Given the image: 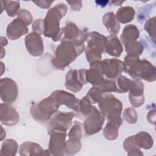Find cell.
I'll use <instances>...</instances> for the list:
<instances>
[{
	"label": "cell",
	"instance_id": "38",
	"mask_svg": "<svg viewBox=\"0 0 156 156\" xmlns=\"http://www.w3.org/2000/svg\"><path fill=\"white\" fill-rule=\"evenodd\" d=\"M17 18L22 20L27 26L30 24L33 20L30 12L26 9H21L17 14Z\"/></svg>",
	"mask_w": 156,
	"mask_h": 156
},
{
	"label": "cell",
	"instance_id": "19",
	"mask_svg": "<svg viewBox=\"0 0 156 156\" xmlns=\"http://www.w3.org/2000/svg\"><path fill=\"white\" fill-rule=\"evenodd\" d=\"M19 154L21 156L27 155H51L48 149H43L41 146L36 143L26 141L20 146Z\"/></svg>",
	"mask_w": 156,
	"mask_h": 156
},
{
	"label": "cell",
	"instance_id": "11",
	"mask_svg": "<svg viewBox=\"0 0 156 156\" xmlns=\"http://www.w3.org/2000/svg\"><path fill=\"white\" fill-rule=\"evenodd\" d=\"M18 94V87L16 82L9 78H2L0 80V95L4 103L12 104Z\"/></svg>",
	"mask_w": 156,
	"mask_h": 156
},
{
	"label": "cell",
	"instance_id": "5",
	"mask_svg": "<svg viewBox=\"0 0 156 156\" xmlns=\"http://www.w3.org/2000/svg\"><path fill=\"white\" fill-rule=\"evenodd\" d=\"M60 105L51 96L42 99L38 103L33 104L30 108V115L36 121L47 122L55 113Z\"/></svg>",
	"mask_w": 156,
	"mask_h": 156
},
{
	"label": "cell",
	"instance_id": "8",
	"mask_svg": "<svg viewBox=\"0 0 156 156\" xmlns=\"http://www.w3.org/2000/svg\"><path fill=\"white\" fill-rule=\"evenodd\" d=\"M48 134L50 135L48 150L52 155L60 156L64 155L66 144V131L60 129H53Z\"/></svg>",
	"mask_w": 156,
	"mask_h": 156
},
{
	"label": "cell",
	"instance_id": "31",
	"mask_svg": "<svg viewBox=\"0 0 156 156\" xmlns=\"http://www.w3.org/2000/svg\"><path fill=\"white\" fill-rule=\"evenodd\" d=\"M124 46L127 55H130L140 57L142 54L144 50L143 45L138 41L128 43Z\"/></svg>",
	"mask_w": 156,
	"mask_h": 156
},
{
	"label": "cell",
	"instance_id": "9",
	"mask_svg": "<svg viewBox=\"0 0 156 156\" xmlns=\"http://www.w3.org/2000/svg\"><path fill=\"white\" fill-rule=\"evenodd\" d=\"M75 116L73 112L57 111L47 121L48 133L53 129H60L67 131L71 126L72 120Z\"/></svg>",
	"mask_w": 156,
	"mask_h": 156
},
{
	"label": "cell",
	"instance_id": "36",
	"mask_svg": "<svg viewBox=\"0 0 156 156\" xmlns=\"http://www.w3.org/2000/svg\"><path fill=\"white\" fill-rule=\"evenodd\" d=\"M82 136V125L80 122L75 121L73 126L68 132L69 138H77L81 139Z\"/></svg>",
	"mask_w": 156,
	"mask_h": 156
},
{
	"label": "cell",
	"instance_id": "35",
	"mask_svg": "<svg viewBox=\"0 0 156 156\" xmlns=\"http://www.w3.org/2000/svg\"><path fill=\"white\" fill-rule=\"evenodd\" d=\"M132 80L127 78L126 77L120 75L117 79V86L119 90L120 93H125L127 92L132 84Z\"/></svg>",
	"mask_w": 156,
	"mask_h": 156
},
{
	"label": "cell",
	"instance_id": "30",
	"mask_svg": "<svg viewBox=\"0 0 156 156\" xmlns=\"http://www.w3.org/2000/svg\"><path fill=\"white\" fill-rule=\"evenodd\" d=\"M81 146L82 144L80 139L69 138L67 141H66L64 155H74L80 150Z\"/></svg>",
	"mask_w": 156,
	"mask_h": 156
},
{
	"label": "cell",
	"instance_id": "37",
	"mask_svg": "<svg viewBox=\"0 0 156 156\" xmlns=\"http://www.w3.org/2000/svg\"><path fill=\"white\" fill-rule=\"evenodd\" d=\"M122 117L126 121L130 124L136 123L138 119L137 113L132 107L126 108L122 113Z\"/></svg>",
	"mask_w": 156,
	"mask_h": 156
},
{
	"label": "cell",
	"instance_id": "18",
	"mask_svg": "<svg viewBox=\"0 0 156 156\" xmlns=\"http://www.w3.org/2000/svg\"><path fill=\"white\" fill-rule=\"evenodd\" d=\"M100 61L90 63V68L86 69L85 80L87 83H90L93 87L100 85L104 80V74L100 69Z\"/></svg>",
	"mask_w": 156,
	"mask_h": 156
},
{
	"label": "cell",
	"instance_id": "7",
	"mask_svg": "<svg viewBox=\"0 0 156 156\" xmlns=\"http://www.w3.org/2000/svg\"><path fill=\"white\" fill-rule=\"evenodd\" d=\"M99 110L107 119L113 116H121L122 104L114 95L104 94L102 100L98 103Z\"/></svg>",
	"mask_w": 156,
	"mask_h": 156
},
{
	"label": "cell",
	"instance_id": "41",
	"mask_svg": "<svg viewBox=\"0 0 156 156\" xmlns=\"http://www.w3.org/2000/svg\"><path fill=\"white\" fill-rule=\"evenodd\" d=\"M33 2L35 3L37 6L42 8V9H48L49 8L51 4L52 3V1H33Z\"/></svg>",
	"mask_w": 156,
	"mask_h": 156
},
{
	"label": "cell",
	"instance_id": "45",
	"mask_svg": "<svg viewBox=\"0 0 156 156\" xmlns=\"http://www.w3.org/2000/svg\"><path fill=\"white\" fill-rule=\"evenodd\" d=\"M95 2L98 5H100L101 7H105L106 5V4L108 2V1H96Z\"/></svg>",
	"mask_w": 156,
	"mask_h": 156
},
{
	"label": "cell",
	"instance_id": "14",
	"mask_svg": "<svg viewBox=\"0 0 156 156\" xmlns=\"http://www.w3.org/2000/svg\"><path fill=\"white\" fill-rule=\"evenodd\" d=\"M24 43L27 51L31 55L38 57L43 54V41L40 34L34 32L28 34L25 37Z\"/></svg>",
	"mask_w": 156,
	"mask_h": 156
},
{
	"label": "cell",
	"instance_id": "24",
	"mask_svg": "<svg viewBox=\"0 0 156 156\" xmlns=\"http://www.w3.org/2000/svg\"><path fill=\"white\" fill-rule=\"evenodd\" d=\"M140 36V32L138 27L133 24H128L124 27L121 35V43L126 44L136 41Z\"/></svg>",
	"mask_w": 156,
	"mask_h": 156
},
{
	"label": "cell",
	"instance_id": "22",
	"mask_svg": "<svg viewBox=\"0 0 156 156\" xmlns=\"http://www.w3.org/2000/svg\"><path fill=\"white\" fill-rule=\"evenodd\" d=\"M123 51L122 44L116 36L109 35L106 37L105 52L110 55L119 57Z\"/></svg>",
	"mask_w": 156,
	"mask_h": 156
},
{
	"label": "cell",
	"instance_id": "16",
	"mask_svg": "<svg viewBox=\"0 0 156 156\" xmlns=\"http://www.w3.org/2000/svg\"><path fill=\"white\" fill-rule=\"evenodd\" d=\"M129 99L132 106L139 107L144 102V85L140 80H132L129 89Z\"/></svg>",
	"mask_w": 156,
	"mask_h": 156
},
{
	"label": "cell",
	"instance_id": "42",
	"mask_svg": "<svg viewBox=\"0 0 156 156\" xmlns=\"http://www.w3.org/2000/svg\"><path fill=\"white\" fill-rule=\"evenodd\" d=\"M67 2L70 5L72 9L74 11H79L82 7L81 1H67Z\"/></svg>",
	"mask_w": 156,
	"mask_h": 156
},
{
	"label": "cell",
	"instance_id": "44",
	"mask_svg": "<svg viewBox=\"0 0 156 156\" xmlns=\"http://www.w3.org/2000/svg\"><path fill=\"white\" fill-rule=\"evenodd\" d=\"M0 43H1V47H3V46H6L7 44L8 41H7V40L6 39L5 37H1V38H0Z\"/></svg>",
	"mask_w": 156,
	"mask_h": 156
},
{
	"label": "cell",
	"instance_id": "17",
	"mask_svg": "<svg viewBox=\"0 0 156 156\" xmlns=\"http://www.w3.org/2000/svg\"><path fill=\"white\" fill-rule=\"evenodd\" d=\"M27 32V26L18 18L13 20L9 24L6 30V35L11 40H17Z\"/></svg>",
	"mask_w": 156,
	"mask_h": 156
},
{
	"label": "cell",
	"instance_id": "27",
	"mask_svg": "<svg viewBox=\"0 0 156 156\" xmlns=\"http://www.w3.org/2000/svg\"><path fill=\"white\" fill-rule=\"evenodd\" d=\"M18 148L17 142L12 138L5 140L1 145L0 155L2 156H14L16 154Z\"/></svg>",
	"mask_w": 156,
	"mask_h": 156
},
{
	"label": "cell",
	"instance_id": "47",
	"mask_svg": "<svg viewBox=\"0 0 156 156\" xmlns=\"http://www.w3.org/2000/svg\"><path fill=\"white\" fill-rule=\"evenodd\" d=\"M112 2L113 3V4H115V5H120L121 4H122L123 1H113V2Z\"/></svg>",
	"mask_w": 156,
	"mask_h": 156
},
{
	"label": "cell",
	"instance_id": "3",
	"mask_svg": "<svg viewBox=\"0 0 156 156\" xmlns=\"http://www.w3.org/2000/svg\"><path fill=\"white\" fill-rule=\"evenodd\" d=\"M67 11L68 7L65 4H56L48 10L43 19L44 36L51 38L55 41L60 32V21L66 14Z\"/></svg>",
	"mask_w": 156,
	"mask_h": 156
},
{
	"label": "cell",
	"instance_id": "20",
	"mask_svg": "<svg viewBox=\"0 0 156 156\" xmlns=\"http://www.w3.org/2000/svg\"><path fill=\"white\" fill-rule=\"evenodd\" d=\"M108 119V122L103 129L104 137L108 140H116L119 135V128L122 124L121 116L112 117Z\"/></svg>",
	"mask_w": 156,
	"mask_h": 156
},
{
	"label": "cell",
	"instance_id": "26",
	"mask_svg": "<svg viewBox=\"0 0 156 156\" xmlns=\"http://www.w3.org/2000/svg\"><path fill=\"white\" fill-rule=\"evenodd\" d=\"M134 140L136 146L144 149H151L154 144L151 135L146 132H140L134 135Z\"/></svg>",
	"mask_w": 156,
	"mask_h": 156
},
{
	"label": "cell",
	"instance_id": "39",
	"mask_svg": "<svg viewBox=\"0 0 156 156\" xmlns=\"http://www.w3.org/2000/svg\"><path fill=\"white\" fill-rule=\"evenodd\" d=\"M155 17L154 16L149 18L145 23L144 29L148 32L151 38L155 42Z\"/></svg>",
	"mask_w": 156,
	"mask_h": 156
},
{
	"label": "cell",
	"instance_id": "25",
	"mask_svg": "<svg viewBox=\"0 0 156 156\" xmlns=\"http://www.w3.org/2000/svg\"><path fill=\"white\" fill-rule=\"evenodd\" d=\"M135 14V12L133 7L130 6H124L118 9L115 16L118 22L122 24H126L133 20Z\"/></svg>",
	"mask_w": 156,
	"mask_h": 156
},
{
	"label": "cell",
	"instance_id": "32",
	"mask_svg": "<svg viewBox=\"0 0 156 156\" xmlns=\"http://www.w3.org/2000/svg\"><path fill=\"white\" fill-rule=\"evenodd\" d=\"M104 94V93L98 87H93L88 91L85 97L92 104L99 103L102 100Z\"/></svg>",
	"mask_w": 156,
	"mask_h": 156
},
{
	"label": "cell",
	"instance_id": "40",
	"mask_svg": "<svg viewBox=\"0 0 156 156\" xmlns=\"http://www.w3.org/2000/svg\"><path fill=\"white\" fill-rule=\"evenodd\" d=\"M32 30L33 32H36L38 34L43 35L44 31V23L43 19H37L32 23Z\"/></svg>",
	"mask_w": 156,
	"mask_h": 156
},
{
	"label": "cell",
	"instance_id": "13",
	"mask_svg": "<svg viewBox=\"0 0 156 156\" xmlns=\"http://www.w3.org/2000/svg\"><path fill=\"white\" fill-rule=\"evenodd\" d=\"M50 96H51L60 105H65L68 108L76 112H79L80 100L73 94L64 90H57L54 91Z\"/></svg>",
	"mask_w": 156,
	"mask_h": 156
},
{
	"label": "cell",
	"instance_id": "6",
	"mask_svg": "<svg viewBox=\"0 0 156 156\" xmlns=\"http://www.w3.org/2000/svg\"><path fill=\"white\" fill-rule=\"evenodd\" d=\"M87 34L88 33L80 29L75 23L68 22L65 26L60 29V32L55 41H70L75 44H83Z\"/></svg>",
	"mask_w": 156,
	"mask_h": 156
},
{
	"label": "cell",
	"instance_id": "29",
	"mask_svg": "<svg viewBox=\"0 0 156 156\" xmlns=\"http://www.w3.org/2000/svg\"><path fill=\"white\" fill-rule=\"evenodd\" d=\"M2 10H5L10 17H14L20 11V2L18 1H1Z\"/></svg>",
	"mask_w": 156,
	"mask_h": 156
},
{
	"label": "cell",
	"instance_id": "2",
	"mask_svg": "<svg viewBox=\"0 0 156 156\" xmlns=\"http://www.w3.org/2000/svg\"><path fill=\"white\" fill-rule=\"evenodd\" d=\"M85 49V44H77L70 41H62L56 48L51 63L57 69L64 70Z\"/></svg>",
	"mask_w": 156,
	"mask_h": 156
},
{
	"label": "cell",
	"instance_id": "4",
	"mask_svg": "<svg viewBox=\"0 0 156 156\" xmlns=\"http://www.w3.org/2000/svg\"><path fill=\"white\" fill-rule=\"evenodd\" d=\"M85 41L87 47L85 51L87 61L91 63L101 60L102 54L105 52L106 37L93 31L88 33Z\"/></svg>",
	"mask_w": 156,
	"mask_h": 156
},
{
	"label": "cell",
	"instance_id": "10",
	"mask_svg": "<svg viewBox=\"0 0 156 156\" xmlns=\"http://www.w3.org/2000/svg\"><path fill=\"white\" fill-rule=\"evenodd\" d=\"M104 122L105 116L94 106L91 113L86 117L84 121L83 129L85 133L91 135L98 133L102 129Z\"/></svg>",
	"mask_w": 156,
	"mask_h": 156
},
{
	"label": "cell",
	"instance_id": "28",
	"mask_svg": "<svg viewBox=\"0 0 156 156\" xmlns=\"http://www.w3.org/2000/svg\"><path fill=\"white\" fill-rule=\"evenodd\" d=\"M123 147L127 155L129 156H141L143 155V153L135 144L134 140V135L126 138L123 142Z\"/></svg>",
	"mask_w": 156,
	"mask_h": 156
},
{
	"label": "cell",
	"instance_id": "21",
	"mask_svg": "<svg viewBox=\"0 0 156 156\" xmlns=\"http://www.w3.org/2000/svg\"><path fill=\"white\" fill-rule=\"evenodd\" d=\"M65 85L67 90L73 93H77L82 90L83 85L80 80L78 70L71 69L66 73Z\"/></svg>",
	"mask_w": 156,
	"mask_h": 156
},
{
	"label": "cell",
	"instance_id": "46",
	"mask_svg": "<svg viewBox=\"0 0 156 156\" xmlns=\"http://www.w3.org/2000/svg\"><path fill=\"white\" fill-rule=\"evenodd\" d=\"M1 129H2V132L1 136V140L2 141V140L5 138V131L4 130V129H3V128L2 127V126H1Z\"/></svg>",
	"mask_w": 156,
	"mask_h": 156
},
{
	"label": "cell",
	"instance_id": "12",
	"mask_svg": "<svg viewBox=\"0 0 156 156\" xmlns=\"http://www.w3.org/2000/svg\"><path fill=\"white\" fill-rule=\"evenodd\" d=\"M100 69L105 77L114 80L124 71L123 62L117 58H105L101 61Z\"/></svg>",
	"mask_w": 156,
	"mask_h": 156
},
{
	"label": "cell",
	"instance_id": "15",
	"mask_svg": "<svg viewBox=\"0 0 156 156\" xmlns=\"http://www.w3.org/2000/svg\"><path fill=\"white\" fill-rule=\"evenodd\" d=\"M0 119L2 124L13 126L20 120V115L16 109L10 104L1 103L0 105Z\"/></svg>",
	"mask_w": 156,
	"mask_h": 156
},
{
	"label": "cell",
	"instance_id": "34",
	"mask_svg": "<svg viewBox=\"0 0 156 156\" xmlns=\"http://www.w3.org/2000/svg\"><path fill=\"white\" fill-rule=\"evenodd\" d=\"M94 107V106L91 105V104L88 101L87 98L84 96L80 100L79 112L81 113L83 116L87 117L91 113Z\"/></svg>",
	"mask_w": 156,
	"mask_h": 156
},
{
	"label": "cell",
	"instance_id": "33",
	"mask_svg": "<svg viewBox=\"0 0 156 156\" xmlns=\"http://www.w3.org/2000/svg\"><path fill=\"white\" fill-rule=\"evenodd\" d=\"M98 87L102 91L103 93L116 92L120 93L119 90L117 86L116 82L112 79H105L103 80L102 83L98 86Z\"/></svg>",
	"mask_w": 156,
	"mask_h": 156
},
{
	"label": "cell",
	"instance_id": "1",
	"mask_svg": "<svg viewBox=\"0 0 156 156\" xmlns=\"http://www.w3.org/2000/svg\"><path fill=\"white\" fill-rule=\"evenodd\" d=\"M124 71L134 80H145L151 82L156 80V68L148 60L139 57L127 55L123 62Z\"/></svg>",
	"mask_w": 156,
	"mask_h": 156
},
{
	"label": "cell",
	"instance_id": "23",
	"mask_svg": "<svg viewBox=\"0 0 156 156\" xmlns=\"http://www.w3.org/2000/svg\"><path fill=\"white\" fill-rule=\"evenodd\" d=\"M102 22L110 35L116 36L119 31L120 25L113 12H109L103 16Z\"/></svg>",
	"mask_w": 156,
	"mask_h": 156
},
{
	"label": "cell",
	"instance_id": "43",
	"mask_svg": "<svg viewBox=\"0 0 156 156\" xmlns=\"http://www.w3.org/2000/svg\"><path fill=\"white\" fill-rule=\"evenodd\" d=\"M147 119L150 123L153 124H155V108L151 110L147 115Z\"/></svg>",
	"mask_w": 156,
	"mask_h": 156
}]
</instances>
